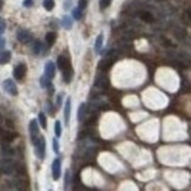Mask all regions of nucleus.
Instances as JSON below:
<instances>
[{
  "instance_id": "f257e3e1",
  "label": "nucleus",
  "mask_w": 191,
  "mask_h": 191,
  "mask_svg": "<svg viewBox=\"0 0 191 191\" xmlns=\"http://www.w3.org/2000/svg\"><path fill=\"white\" fill-rule=\"evenodd\" d=\"M116 59H117L116 51H111V53L105 59H103L101 61H99V64H98V70H100L101 72L107 71L112 66V64L116 61Z\"/></svg>"
},
{
  "instance_id": "f03ea898",
  "label": "nucleus",
  "mask_w": 191,
  "mask_h": 191,
  "mask_svg": "<svg viewBox=\"0 0 191 191\" xmlns=\"http://www.w3.org/2000/svg\"><path fill=\"white\" fill-rule=\"evenodd\" d=\"M36 146V154H37L38 158L39 159H44L45 158V151H46V142H45V138L39 136L37 143L34 144Z\"/></svg>"
},
{
  "instance_id": "7ed1b4c3",
  "label": "nucleus",
  "mask_w": 191,
  "mask_h": 191,
  "mask_svg": "<svg viewBox=\"0 0 191 191\" xmlns=\"http://www.w3.org/2000/svg\"><path fill=\"white\" fill-rule=\"evenodd\" d=\"M28 129H30V135H31V138H32V143L34 145V144L37 143L38 138H39V125H38V122L36 119H32L31 122H30Z\"/></svg>"
},
{
  "instance_id": "20e7f679",
  "label": "nucleus",
  "mask_w": 191,
  "mask_h": 191,
  "mask_svg": "<svg viewBox=\"0 0 191 191\" xmlns=\"http://www.w3.org/2000/svg\"><path fill=\"white\" fill-rule=\"evenodd\" d=\"M2 87H4V90H5L8 95H11V96L18 95V87H17L16 83H14L12 79L4 80V83H2Z\"/></svg>"
},
{
  "instance_id": "39448f33",
  "label": "nucleus",
  "mask_w": 191,
  "mask_h": 191,
  "mask_svg": "<svg viewBox=\"0 0 191 191\" xmlns=\"http://www.w3.org/2000/svg\"><path fill=\"white\" fill-rule=\"evenodd\" d=\"M26 71H27V66L25 65L24 63L21 64H18L14 70H13V76L17 80H22L25 74H26Z\"/></svg>"
},
{
  "instance_id": "423d86ee",
  "label": "nucleus",
  "mask_w": 191,
  "mask_h": 191,
  "mask_svg": "<svg viewBox=\"0 0 191 191\" xmlns=\"http://www.w3.org/2000/svg\"><path fill=\"white\" fill-rule=\"evenodd\" d=\"M96 86L99 87V89H103V90H106L109 89L110 86V81H109V78L106 77L104 73H99L96 78Z\"/></svg>"
},
{
  "instance_id": "0eeeda50",
  "label": "nucleus",
  "mask_w": 191,
  "mask_h": 191,
  "mask_svg": "<svg viewBox=\"0 0 191 191\" xmlns=\"http://www.w3.org/2000/svg\"><path fill=\"white\" fill-rule=\"evenodd\" d=\"M0 170L6 175H11L13 172V170H14V164H13V162L11 159H4V160H1Z\"/></svg>"
},
{
  "instance_id": "6e6552de",
  "label": "nucleus",
  "mask_w": 191,
  "mask_h": 191,
  "mask_svg": "<svg viewBox=\"0 0 191 191\" xmlns=\"http://www.w3.org/2000/svg\"><path fill=\"white\" fill-rule=\"evenodd\" d=\"M52 178L54 180H58L60 178V170H61V163H60V159L57 158L53 160L52 163Z\"/></svg>"
},
{
  "instance_id": "1a4fd4ad",
  "label": "nucleus",
  "mask_w": 191,
  "mask_h": 191,
  "mask_svg": "<svg viewBox=\"0 0 191 191\" xmlns=\"http://www.w3.org/2000/svg\"><path fill=\"white\" fill-rule=\"evenodd\" d=\"M17 39L21 42V44H28L32 40L31 33L26 30H20L17 34Z\"/></svg>"
},
{
  "instance_id": "9d476101",
  "label": "nucleus",
  "mask_w": 191,
  "mask_h": 191,
  "mask_svg": "<svg viewBox=\"0 0 191 191\" xmlns=\"http://www.w3.org/2000/svg\"><path fill=\"white\" fill-rule=\"evenodd\" d=\"M45 76L50 78V79H53L54 76H56V67H54V64L52 61H47L46 66H45Z\"/></svg>"
},
{
  "instance_id": "9b49d317",
  "label": "nucleus",
  "mask_w": 191,
  "mask_h": 191,
  "mask_svg": "<svg viewBox=\"0 0 191 191\" xmlns=\"http://www.w3.org/2000/svg\"><path fill=\"white\" fill-rule=\"evenodd\" d=\"M63 71V77H64V80H65V83H70L71 79H72V74H73V70L71 67V65H69L67 67H65Z\"/></svg>"
},
{
  "instance_id": "f8f14e48",
  "label": "nucleus",
  "mask_w": 191,
  "mask_h": 191,
  "mask_svg": "<svg viewBox=\"0 0 191 191\" xmlns=\"http://www.w3.org/2000/svg\"><path fill=\"white\" fill-rule=\"evenodd\" d=\"M70 112H71V98H67L66 104H65V109H64V113H65V124L67 125L70 120Z\"/></svg>"
},
{
  "instance_id": "ddd939ff",
  "label": "nucleus",
  "mask_w": 191,
  "mask_h": 191,
  "mask_svg": "<svg viewBox=\"0 0 191 191\" xmlns=\"http://www.w3.org/2000/svg\"><path fill=\"white\" fill-rule=\"evenodd\" d=\"M57 64H58L59 69L64 70L65 67H67V66L70 65V61H69V59L66 58L65 56H59L58 60H57Z\"/></svg>"
},
{
  "instance_id": "4468645a",
  "label": "nucleus",
  "mask_w": 191,
  "mask_h": 191,
  "mask_svg": "<svg viewBox=\"0 0 191 191\" xmlns=\"http://www.w3.org/2000/svg\"><path fill=\"white\" fill-rule=\"evenodd\" d=\"M11 57H12V54L10 51H1L0 52V64L1 65L7 64L11 60Z\"/></svg>"
},
{
  "instance_id": "2eb2a0df",
  "label": "nucleus",
  "mask_w": 191,
  "mask_h": 191,
  "mask_svg": "<svg viewBox=\"0 0 191 191\" xmlns=\"http://www.w3.org/2000/svg\"><path fill=\"white\" fill-rule=\"evenodd\" d=\"M140 19L145 21V22H152L154 21V16L148 11H143V12H140Z\"/></svg>"
},
{
  "instance_id": "dca6fc26",
  "label": "nucleus",
  "mask_w": 191,
  "mask_h": 191,
  "mask_svg": "<svg viewBox=\"0 0 191 191\" xmlns=\"http://www.w3.org/2000/svg\"><path fill=\"white\" fill-rule=\"evenodd\" d=\"M61 24H63V27L65 30H71L72 28V19H71V17L64 16L63 20H61Z\"/></svg>"
},
{
  "instance_id": "f3484780",
  "label": "nucleus",
  "mask_w": 191,
  "mask_h": 191,
  "mask_svg": "<svg viewBox=\"0 0 191 191\" xmlns=\"http://www.w3.org/2000/svg\"><path fill=\"white\" fill-rule=\"evenodd\" d=\"M56 38H57V36H56V33H54V32H48L47 34H46L45 40H46V42H47L48 46H52L53 44H54V42H56Z\"/></svg>"
},
{
  "instance_id": "a211bd4d",
  "label": "nucleus",
  "mask_w": 191,
  "mask_h": 191,
  "mask_svg": "<svg viewBox=\"0 0 191 191\" xmlns=\"http://www.w3.org/2000/svg\"><path fill=\"white\" fill-rule=\"evenodd\" d=\"M103 40H104V37L103 34H99L97 39H96V44H95V50L96 52H100V48L103 46Z\"/></svg>"
},
{
  "instance_id": "6ab92c4d",
  "label": "nucleus",
  "mask_w": 191,
  "mask_h": 191,
  "mask_svg": "<svg viewBox=\"0 0 191 191\" xmlns=\"http://www.w3.org/2000/svg\"><path fill=\"white\" fill-rule=\"evenodd\" d=\"M85 104L84 103H81L79 105V109H78V115H77V117H78V120L79 122H81L83 119H84V116H85V112H86V109H85Z\"/></svg>"
},
{
  "instance_id": "aec40b11",
  "label": "nucleus",
  "mask_w": 191,
  "mask_h": 191,
  "mask_svg": "<svg viewBox=\"0 0 191 191\" xmlns=\"http://www.w3.org/2000/svg\"><path fill=\"white\" fill-rule=\"evenodd\" d=\"M42 6L45 7L46 11H52L54 7V0H44L42 1Z\"/></svg>"
},
{
  "instance_id": "412c9836",
  "label": "nucleus",
  "mask_w": 191,
  "mask_h": 191,
  "mask_svg": "<svg viewBox=\"0 0 191 191\" xmlns=\"http://www.w3.org/2000/svg\"><path fill=\"white\" fill-rule=\"evenodd\" d=\"M40 50H42V42L39 40H36L33 42V46H32V51L34 54H39L40 53Z\"/></svg>"
},
{
  "instance_id": "4be33fe9",
  "label": "nucleus",
  "mask_w": 191,
  "mask_h": 191,
  "mask_svg": "<svg viewBox=\"0 0 191 191\" xmlns=\"http://www.w3.org/2000/svg\"><path fill=\"white\" fill-rule=\"evenodd\" d=\"M38 118H39V122L42 124V126L44 127V129H46V127H47V119H46L45 113H44V112H40L39 116H38Z\"/></svg>"
},
{
  "instance_id": "5701e85b",
  "label": "nucleus",
  "mask_w": 191,
  "mask_h": 191,
  "mask_svg": "<svg viewBox=\"0 0 191 191\" xmlns=\"http://www.w3.org/2000/svg\"><path fill=\"white\" fill-rule=\"evenodd\" d=\"M50 80L51 79L47 78L46 76H45V77H42V78H40V86L44 87V89H47L48 86L51 85V81H50Z\"/></svg>"
},
{
  "instance_id": "b1692460",
  "label": "nucleus",
  "mask_w": 191,
  "mask_h": 191,
  "mask_svg": "<svg viewBox=\"0 0 191 191\" xmlns=\"http://www.w3.org/2000/svg\"><path fill=\"white\" fill-rule=\"evenodd\" d=\"M16 133L13 132H5L4 133V138H5V140L7 143H11V142H13L14 140V138H16Z\"/></svg>"
},
{
  "instance_id": "393cba45",
  "label": "nucleus",
  "mask_w": 191,
  "mask_h": 191,
  "mask_svg": "<svg viewBox=\"0 0 191 191\" xmlns=\"http://www.w3.org/2000/svg\"><path fill=\"white\" fill-rule=\"evenodd\" d=\"M72 16H73V18L76 20H80L81 19V10L80 8H74L72 11Z\"/></svg>"
},
{
  "instance_id": "a878e982",
  "label": "nucleus",
  "mask_w": 191,
  "mask_h": 191,
  "mask_svg": "<svg viewBox=\"0 0 191 191\" xmlns=\"http://www.w3.org/2000/svg\"><path fill=\"white\" fill-rule=\"evenodd\" d=\"M54 132H56L57 137L61 136V125H60V122H56V124H54Z\"/></svg>"
},
{
  "instance_id": "bb28decb",
  "label": "nucleus",
  "mask_w": 191,
  "mask_h": 191,
  "mask_svg": "<svg viewBox=\"0 0 191 191\" xmlns=\"http://www.w3.org/2000/svg\"><path fill=\"white\" fill-rule=\"evenodd\" d=\"M112 0H100L99 1V6H100L101 10H105L106 7H109L110 6V4H111Z\"/></svg>"
},
{
  "instance_id": "cd10ccee",
  "label": "nucleus",
  "mask_w": 191,
  "mask_h": 191,
  "mask_svg": "<svg viewBox=\"0 0 191 191\" xmlns=\"http://www.w3.org/2000/svg\"><path fill=\"white\" fill-rule=\"evenodd\" d=\"M52 149L56 154H59V143L57 140V138H53L52 139Z\"/></svg>"
},
{
  "instance_id": "c85d7f7f",
  "label": "nucleus",
  "mask_w": 191,
  "mask_h": 191,
  "mask_svg": "<svg viewBox=\"0 0 191 191\" xmlns=\"http://www.w3.org/2000/svg\"><path fill=\"white\" fill-rule=\"evenodd\" d=\"M6 28V22L5 20L2 19V18H0V36L4 33V31H5Z\"/></svg>"
},
{
  "instance_id": "c756f323",
  "label": "nucleus",
  "mask_w": 191,
  "mask_h": 191,
  "mask_svg": "<svg viewBox=\"0 0 191 191\" xmlns=\"http://www.w3.org/2000/svg\"><path fill=\"white\" fill-rule=\"evenodd\" d=\"M78 6H79L80 10H84L85 7L87 6V0H79L78 1Z\"/></svg>"
},
{
  "instance_id": "7c9ffc66",
  "label": "nucleus",
  "mask_w": 191,
  "mask_h": 191,
  "mask_svg": "<svg viewBox=\"0 0 191 191\" xmlns=\"http://www.w3.org/2000/svg\"><path fill=\"white\" fill-rule=\"evenodd\" d=\"M22 5L25 6V7H31L33 5V0H24Z\"/></svg>"
},
{
  "instance_id": "2f4dec72",
  "label": "nucleus",
  "mask_w": 191,
  "mask_h": 191,
  "mask_svg": "<svg viewBox=\"0 0 191 191\" xmlns=\"http://www.w3.org/2000/svg\"><path fill=\"white\" fill-rule=\"evenodd\" d=\"M5 42H6L5 39H4L2 37H0V50H2V48H4V46H5Z\"/></svg>"
},
{
  "instance_id": "473e14b6",
  "label": "nucleus",
  "mask_w": 191,
  "mask_h": 191,
  "mask_svg": "<svg viewBox=\"0 0 191 191\" xmlns=\"http://www.w3.org/2000/svg\"><path fill=\"white\" fill-rule=\"evenodd\" d=\"M61 96H63V95H59L58 98H57V100H58V106L61 105Z\"/></svg>"
},
{
  "instance_id": "72a5a7b5",
  "label": "nucleus",
  "mask_w": 191,
  "mask_h": 191,
  "mask_svg": "<svg viewBox=\"0 0 191 191\" xmlns=\"http://www.w3.org/2000/svg\"><path fill=\"white\" fill-rule=\"evenodd\" d=\"M70 2H71V0H67V1H66V4H65V8H66V10L70 7Z\"/></svg>"
},
{
  "instance_id": "f704fd0d",
  "label": "nucleus",
  "mask_w": 191,
  "mask_h": 191,
  "mask_svg": "<svg viewBox=\"0 0 191 191\" xmlns=\"http://www.w3.org/2000/svg\"><path fill=\"white\" fill-rule=\"evenodd\" d=\"M1 7H2V2H1V0H0V10H1Z\"/></svg>"
}]
</instances>
